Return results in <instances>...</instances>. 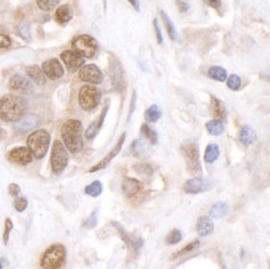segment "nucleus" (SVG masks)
<instances>
[{"label": "nucleus", "mask_w": 270, "mask_h": 269, "mask_svg": "<svg viewBox=\"0 0 270 269\" xmlns=\"http://www.w3.org/2000/svg\"><path fill=\"white\" fill-rule=\"evenodd\" d=\"M176 4H177L178 10H179L181 13L188 12V9H189V8H191V5H189V3L185 2V0H177Z\"/></svg>", "instance_id": "a18cd8bd"}, {"label": "nucleus", "mask_w": 270, "mask_h": 269, "mask_svg": "<svg viewBox=\"0 0 270 269\" xmlns=\"http://www.w3.org/2000/svg\"><path fill=\"white\" fill-rule=\"evenodd\" d=\"M60 3V0H36V4L40 8L43 12H50L54 9L55 7H57Z\"/></svg>", "instance_id": "e433bc0d"}, {"label": "nucleus", "mask_w": 270, "mask_h": 269, "mask_svg": "<svg viewBox=\"0 0 270 269\" xmlns=\"http://www.w3.org/2000/svg\"><path fill=\"white\" fill-rule=\"evenodd\" d=\"M97 221H99V216H97V211L91 213L90 217L87 218L85 222L82 223V228L85 229H93L97 226Z\"/></svg>", "instance_id": "a19ab883"}, {"label": "nucleus", "mask_w": 270, "mask_h": 269, "mask_svg": "<svg viewBox=\"0 0 270 269\" xmlns=\"http://www.w3.org/2000/svg\"><path fill=\"white\" fill-rule=\"evenodd\" d=\"M72 48H74V51L79 54L80 56L91 59L99 50V44L90 35H80V37H77L72 41Z\"/></svg>", "instance_id": "0eeeda50"}, {"label": "nucleus", "mask_w": 270, "mask_h": 269, "mask_svg": "<svg viewBox=\"0 0 270 269\" xmlns=\"http://www.w3.org/2000/svg\"><path fill=\"white\" fill-rule=\"evenodd\" d=\"M125 140H126V134L124 132V134L121 135V137L118 138V141H117V143H116V146L113 147V148L111 150L110 152H108L107 156L104 157V159L100 161V162L97 163V165H95L94 167H91L90 171H88V172H90V173H94V172L101 171V170H104V168L107 167V166L111 163V161L115 159V157L119 154V151H121L122 146H124V143H125Z\"/></svg>", "instance_id": "f8f14e48"}, {"label": "nucleus", "mask_w": 270, "mask_h": 269, "mask_svg": "<svg viewBox=\"0 0 270 269\" xmlns=\"http://www.w3.org/2000/svg\"><path fill=\"white\" fill-rule=\"evenodd\" d=\"M211 112L216 117V120L223 121L227 118V110H225L224 104L214 96H212L211 99Z\"/></svg>", "instance_id": "b1692460"}, {"label": "nucleus", "mask_w": 270, "mask_h": 269, "mask_svg": "<svg viewBox=\"0 0 270 269\" xmlns=\"http://www.w3.org/2000/svg\"><path fill=\"white\" fill-rule=\"evenodd\" d=\"M43 71L50 80H59L64 75V68L57 59H50L43 64Z\"/></svg>", "instance_id": "a211bd4d"}, {"label": "nucleus", "mask_w": 270, "mask_h": 269, "mask_svg": "<svg viewBox=\"0 0 270 269\" xmlns=\"http://www.w3.org/2000/svg\"><path fill=\"white\" fill-rule=\"evenodd\" d=\"M72 18V10L70 8V5H61V7L57 8L56 13H55V19L59 24H66L71 20Z\"/></svg>", "instance_id": "bb28decb"}, {"label": "nucleus", "mask_w": 270, "mask_h": 269, "mask_svg": "<svg viewBox=\"0 0 270 269\" xmlns=\"http://www.w3.org/2000/svg\"><path fill=\"white\" fill-rule=\"evenodd\" d=\"M153 26H155V33H156V38H157V43L161 45V44L163 43V39H162V33H161L160 24H158L157 19L153 20Z\"/></svg>", "instance_id": "c03bdc74"}, {"label": "nucleus", "mask_w": 270, "mask_h": 269, "mask_svg": "<svg viewBox=\"0 0 270 269\" xmlns=\"http://www.w3.org/2000/svg\"><path fill=\"white\" fill-rule=\"evenodd\" d=\"M141 132L142 135L144 136V138H146L147 141H148L151 145H156V143L158 142V135L157 132L155 131V130L152 129V127H149L147 124H143L141 126Z\"/></svg>", "instance_id": "2f4dec72"}, {"label": "nucleus", "mask_w": 270, "mask_h": 269, "mask_svg": "<svg viewBox=\"0 0 270 269\" xmlns=\"http://www.w3.org/2000/svg\"><path fill=\"white\" fill-rule=\"evenodd\" d=\"M8 264V262H7V258H0V269H4L5 268V265Z\"/></svg>", "instance_id": "603ef678"}, {"label": "nucleus", "mask_w": 270, "mask_h": 269, "mask_svg": "<svg viewBox=\"0 0 270 269\" xmlns=\"http://www.w3.org/2000/svg\"><path fill=\"white\" fill-rule=\"evenodd\" d=\"M181 154L187 165V170L192 176L202 177V165L199 160V147L198 143L193 140L186 141L181 145Z\"/></svg>", "instance_id": "7ed1b4c3"}, {"label": "nucleus", "mask_w": 270, "mask_h": 269, "mask_svg": "<svg viewBox=\"0 0 270 269\" xmlns=\"http://www.w3.org/2000/svg\"><path fill=\"white\" fill-rule=\"evenodd\" d=\"M51 168L55 174H61L66 168L69 162L68 150L65 148L61 141H55L51 151Z\"/></svg>", "instance_id": "6e6552de"}, {"label": "nucleus", "mask_w": 270, "mask_h": 269, "mask_svg": "<svg viewBox=\"0 0 270 269\" xmlns=\"http://www.w3.org/2000/svg\"><path fill=\"white\" fill-rule=\"evenodd\" d=\"M20 193V187L16 184H10L9 185V195L13 197H16Z\"/></svg>", "instance_id": "09e8293b"}, {"label": "nucleus", "mask_w": 270, "mask_h": 269, "mask_svg": "<svg viewBox=\"0 0 270 269\" xmlns=\"http://www.w3.org/2000/svg\"><path fill=\"white\" fill-rule=\"evenodd\" d=\"M122 191L127 198H131L141 191V182L138 180L131 178V177H125L122 181Z\"/></svg>", "instance_id": "412c9836"}, {"label": "nucleus", "mask_w": 270, "mask_h": 269, "mask_svg": "<svg viewBox=\"0 0 270 269\" xmlns=\"http://www.w3.org/2000/svg\"><path fill=\"white\" fill-rule=\"evenodd\" d=\"M102 184L100 181H94L85 187V193L90 197H99L102 193Z\"/></svg>", "instance_id": "f704fd0d"}, {"label": "nucleus", "mask_w": 270, "mask_h": 269, "mask_svg": "<svg viewBox=\"0 0 270 269\" xmlns=\"http://www.w3.org/2000/svg\"><path fill=\"white\" fill-rule=\"evenodd\" d=\"M16 32L20 35L24 40L30 41L32 40V27H30L29 21L23 20L18 24V27H16Z\"/></svg>", "instance_id": "473e14b6"}, {"label": "nucleus", "mask_w": 270, "mask_h": 269, "mask_svg": "<svg viewBox=\"0 0 270 269\" xmlns=\"http://www.w3.org/2000/svg\"><path fill=\"white\" fill-rule=\"evenodd\" d=\"M199 245H200V242H199L198 240L193 241V242H191V243H189V245L186 246L185 248H182V249H181L179 252H177L176 254H173V258H178V257H181V256H185V254L189 253V252L194 251V249H196L197 247H198Z\"/></svg>", "instance_id": "ea45409f"}, {"label": "nucleus", "mask_w": 270, "mask_h": 269, "mask_svg": "<svg viewBox=\"0 0 270 269\" xmlns=\"http://www.w3.org/2000/svg\"><path fill=\"white\" fill-rule=\"evenodd\" d=\"M39 123V117L34 113H26V115H23L18 121H15L14 124V131L19 135H24L30 132L32 130H34L36 126H38Z\"/></svg>", "instance_id": "9b49d317"}, {"label": "nucleus", "mask_w": 270, "mask_h": 269, "mask_svg": "<svg viewBox=\"0 0 270 269\" xmlns=\"http://www.w3.org/2000/svg\"><path fill=\"white\" fill-rule=\"evenodd\" d=\"M213 187V184L208 180L204 178H198V177H194V178L188 180L185 185H183V190L188 195H198V193H203L209 191Z\"/></svg>", "instance_id": "9d476101"}, {"label": "nucleus", "mask_w": 270, "mask_h": 269, "mask_svg": "<svg viewBox=\"0 0 270 269\" xmlns=\"http://www.w3.org/2000/svg\"><path fill=\"white\" fill-rule=\"evenodd\" d=\"M205 127H207V131L209 132L212 136L222 135L224 132V130H225V126H224L223 121L216 120V118H213V120L208 121V123L205 124Z\"/></svg>", "instance_id": "c756f323"}, {"label": "nucleus", "mask_w": 270, "mask_h": 269, "mask_svg": "<svg viewBox=\"0 0 270 269\" xmlns=\"http://www.w3.org/2000/svg\"><path fill=\"white\" fill-rule=\"evenodd\" d=\"M133 168H135L136 171L138 172V173L142 174V176L144 177H151L153 174V167L151 165H147V163H138V165L133 166Z\"/></svg>", "instance_id": "4c0bfd02"}, {"label": "nucleus", "mask_w": 270, "mask_h": 269, "mask_svg": "<svg viewBox=\"0 0 270 269\" xmlns=\"http://www.w3.org/2000/svg\"><path fill=\"white\" fill-rule=\"evenodd\" d=\"M64 146L71 154H79L83 147L82 124L79 120H68L61 129Z\"/></svg>", "instance_id": "f03ea898"}, {"label": "nucleus", "mask_w": 270, "mask_h": 269, "mask_svg": "<svg viewBox=\"0 0 270 269\" xmlns=\"http://www.w3.org/2000/svg\"><path fill=\"white\" fill-rule=\"evenodd\" d=\"M110 75L113 87L117 91H121L125 87V73L122 65L117 59H112V62H111Z\"/></svg>", "instance_id": "ddd939ff"}, {"label": "nucleus", "mask_w": 270, "mask_h": 269, "mask_svg": "<svg viewBox=\"0 0 270 269\" xmlns=\"http://www.w3.org/2000/svg\"><path fill=\"white\" fill-rule=\"evenodd\" d=\"M219 155H221V148L217 143H209L205 148L204 152V161L207 163H213L218 160Z\"/></svg>", "instance_id": "cd10ccee"}, {"label": "nucleus", "mask_w": 270, "mask_h": 269, "mask_svg": "<svg viewBox=\"0 0 270 269\" xmlns=\"http://www.w3.org/2000/svg\"><path fill=\"white\" fill-rule=\"evenodd\" d=\"M161 15H162L163 23H165L166 30H167V33H168L169 38H171L172 40H177L178 35H177V32H176V27H174V24L172 23V20L169 19V16L167 15V13L161 12Z\"/></svg>", "instance_id": "72a5a7b5"}, {"label": "nucleus", "mask_w": 270, "mask_h": 269, "mask_svg": "<svg viewBox=\"0 0 270 269\" xmlns=\"http://www.w3.org/2000/svg\"><path fill=\"white\" fill-rule=\"evenodd\" d=\"M162 117V111H161L160 107L157 105H152L148 109L144 111V120L149 124H155L157 123L160 118Z\"/></svg>", "instance_id": "c85d7f7f"}, {"label": "nucleus", "mask_w": 270, "mask_h": 269, "mask_svg": "<svg viewBox=\"0 0 270 269\" xmlns=\"http://www.w3.org/2000/svg\"><path fill=\"white\" fill-rule=\"evenodd\" d=\"M196 228L199 237H208V235H211L214 232V223L211 217L200 216V217H198V220H197Z\"/></svg>", "instance_id": "aec40b11"}, {"label": "nucleus", "mask_w": 270, "mask_h": 269, "mask_svg": "<svg viewBox=\"0 0 270 269\" xmlns=\"http://www.w3.org/2000/svg\"><path fill=\"white\" fill-rule=\"evenodd\" d=\"M127 2H129L137 12H140V2H138V0H127Z\"/></svg>", "instance_id": "3c124183"}, {"label": "nucleus", "mask_w": 270, "mask_h": 269, "mask_svg": "<svg viewBox=\"0 0 270 269\" xmlns=\"http://www.w3.org/2000/svg\"><path fill=\"white\" fill-rule=\"evenodd\" d=\"M8 159L12 162L19 163V165H29L34 156L27 147H16L8 154Z\"/></svg>", "instance_id": "4468645a"}, {"label": "nucleus", "mask_w": 270, "mask_h": 269, "mask_svg": "<svg viewBox=\"0 0 270 269\" xmlns=\"http://www.w3.org/2000/svg\"><path fill=\"white\" fill-rule=\"evenodd\" d=\"M182 238H183V234L179 229H172V231L167 234V237L165 240L166 245L167 246L177 245V243H179L181 241H182Z\"/></svg>", "instance_id": "c9c22d12"}, {"label": "nucleus", "mask_w": 270, "mask_h": 269, "mask_svg": "<svg viewBox=\"0 0 270 269\" xmlns=\"http://www.w3.org/2000/svg\"><path fill=\"white\" fill-rule=\"evenodd\" d=\"M228 212H229V206L225 202H216L209 208V217L212 220H219V218L225 217Z\"/></svg>", "instance_id": "a878e982"}, {"label": "nucleus", "mask_w": 270, "mask_h": 269, "mask_svg": "<svg viewBox=\"0 0 270 269\" xmlns=\"http://www.w3.org/2000/svg\"><path fill=\"white\" fill-rule=\"evenodd\" d=\"M101 91L95 85H85L80 88L79 104L85 111H93L101 101Z\"/></svg>", "instance_id": "423d86ee"}, {"label": "nucleus", "mask_w": 270, "mask_h": 269, "mask_svg": "<svg viewBox=\"0 0 270 269\" xmlns=\"http://www.w3.org/2000/svg\"><path fill=\"white\" fill-rule=\"evenodd\" d=\"M13 222L10 218H7L5 220V226H4V237H3V241H4V245H8V242H9V237H10V233L13 231Z\"/></svg>", "instance_id": "79ce46f5"}, {"label": "nucleus", "mask_w": 270, "mask_h": 269, "mask_svg": "<svg viewBox=\"0 0 270 269\" xmlns=\"http://www.w3.org/2000/svg\"><path fill=\"white\" fill-rule=\"evenodd\" d=\"M61 60L66 65V68L69 69V71H76L85 64V59L82 56H80L79 54H76L72 50H66L61 54Z\"/></svg>", "instance_id": "dca6fc26"}, {"label": "nucleus", "mask_w": 270, "mask_h": 269, "mask_svg": "<svg viewBox=\"0 0 270 269\" xmlns=\"http://www.w3.org/2000/svg\"><path fill=\"white\" fill-rule=\"evenodd\" d=\"M26 101L19 95H5L0 99V118L5 123H15L26 111Z\"/></svg>", "instance_id": "f257e3e1"}, {"label": "nucleus", "mask_w": 270, "mask_h": 269, "mask_svg": "<svg viewBox=\"0 0 270 269\" xmlns=\"http://www.w3.org/2000/svg\"><path fill=\"white\" fill-rule=\"evenodd\" d=\"M208 76L211 79L216 80V81L224 82L227 80L228 74L227 70L224 68H222V66H212V68H209V70H208Z\"/></svg>", "instance_id": "7c9ffc66"}, {"label": "nucleus", "mask_w": 270, "mask_h": 269, "mask_svg": "<svg viewBox=\"0 0 270 269\" xmlns=\"http://www.w3.org/2000/svg\"><path fill=\"white\" fill-rule=\"evenodd\" d=\"M79 77L82 81L88 82L91 85H99L104 81V75H102L101 70L94 64L82 66L79 73Z\"/></svg>", "instance_id": "1a4fd4ad"}, {"label": "nucleus", "mask_w": 270, "mask_h": 269, "mask_svg": "<svg viewBox=\"0 0 270 269\" xmlns=\"http://www.w3.org/2000/svg\"><path fill=\"white\" fill-rule=\"evenodd\" d=\"M10 45H12V40H10V38L7 37V35L0 34V49L9 48Z\"/></svg>", "instance_id": "49530a36"}, {"label": "nucleus", "mask_w": 270, "mask_h": 269, "mask_svg": "<svg viewBox=\"0 0 270 269\" xmlns=\"http://www.w3.org/2000/svg\"><path fill=\"white\" fill-rule=\"evenodd\" d=\"M207 5H209L211 8H214V9H221L222 7V0H203Z\"/></svg>", "instance_id": "de8ad7c7"}, {"label": "nucleus", "mask_w": 270, "mask_h": 269, "mask_svg": "<svg viewBox=\"0 0 270 269\" xmlns=\"http://www.w3.org/2000/svg\"><path fill=\"white\" fill-rule=\"evenodd\" d=\"M27 207V199L25 197H16L15 201H14V208H15L18 212H24Z\"/></svg>", "instance_id": "37998d69"}, {"label": "nucleus", "mask_w": 270, "mask_h": 269, "mask_svg": "<svg viewBox=\"0 0 270 269\" xmlns=\"http://www.w3.org/2000/svg\"><path fill=\"white\" fill-rule=\"evenodd\" d=\"M239 142L244 146H250L255 142L257 140V131L253 129L252 126L247 125V126L242 127V130L239 131L238 135Z\"/></svg>", "instance_id": "4be33fe9"}, {"label": "nucleus", "mask_w": 270, "mask_h": 269, "mask_svg": "<svg viewBox=\"0 0 270 269\" xmlns=\"http://www.w3.org/2000/svg\"><path fill=\"white\" fill-rule=\"evenodd\" d=\"M152 152V145L146 138H137L132 143V154L137 159H147Z\"/></svg>", "instance_id": "6ab92c4d"}, {"label": "nucleus", "mask_w": 270, "mask_h": 269, "mask_svg": "<svg viewBox=\"0 0 270 269\" xmlns=\"http://www.w3.org/2000/svg\"><path fill=\"white\" fill-rule=\"evenodd\" d=\"M66 248L63 245H52L44 252L40 265L43 269H60L65 264Z\"/></svg>", "instance_id": "20e7f679"}, {"label": "nucleus", "mask_w": 270, "mask_h": 269, "mask_svg": "<svg viewBox=\"0 0 270 269\" xmlns=\"http://www.w3.org/2000/svg\"><path fill=\"white\" fill-rule=\"evenodd\" d=\"M50 145V135L46 130H36L27 137V148L32 151L35 159L45 157Z\"/></svg>", "instance_id": "39448f33"}, {"label": "nucleus", "mask_w": 270, "mask_h": 269, "mask_svg": "<svg viewBox=\"0 0 270 269\" xmlns=\"http://www.w3.org/2000/svg\"><path fill=\"white\" fill-rule=\"evenodd\" d=\"M9 88L12 91H15V93L29 94V93H32L33 85H32V81H30L27 77H25L20 74H16V75H14L12 79H10Z\"/></svg>", "instance_id": "2eb2a0df"}, {"label": "nucleus", "mask_w": 270, "mask_h": 269, "mask_svg": "<svg viewBox=\"0 0 270 269\" xmlns=\"http://www.w3.org/2000/svg\"><path fill=\"white\" fill-rule=\"evenodd\" d=\"M107 111H108V105L105 107L104 110H102L101 115H100V117H99V120L95 121V123H93V124L90 125V126L87 127V130L85 131V137L87 138V140H93L95 136L97 135V132L100 131V129H101L102 125H104L105 117H106V115H107Z\"/></svg>", "instance_id": "5701e85b"}, {"label": "nucleus", "mask_w": 270, "mask_h": 269, "mask_svg": "<svg viewBox=\"0 0 270 269\" xmlns=\"http://www.w3.org/2000/svg\"><path fill=\"white\" fill-rule=\"evenodd\" d=\"M102 3H104V7H105V9H106V7H107V0H102Z\"/></svg>", "instance_id": "864d4df0"}, {"label": "nucleus", "mask_w": 270, "mask_h": 269, "mask_svg": "<svg viewBox=\"0 0 270 269\" xmlns=\"http://www.w3.org/2000/svg\"><path fill=\"white\" fill-rule=\"evenodd\" d=\"M136 99H137V94H136V91H133V94H132V100H131V107H130L129 118L131 117V115H132V113H133V110H135V106H136Z\"/></svg>", "instance_id": "8fccbe9b"}, {"label": "nucleus", "mask_w": 270, "mask_h": 269, "mask_svg": "<svg viewBox=\"0 0 270 269\" xmlns=\"http://www.w3.org/2000/svg\"><path fill=\"white\" fill-rule=\"evenodd\" d=\"M111 224L117 228L119 237L122 238V241L126 243V246L129 247V248L135 249V251H140V249L142 248V246H143V240H142V238H133L132 235H130L129 233L126 232V229H125L124 227L118 223V222L112 221L111 222Z\"/></svg>", "instance_id": "f3484780"}, {"label": "nucleus", "mask_w": 270, "mask_h": 269, "mask_svg": "<svg viewBox=\"0 0 270 269\" xmlns=\"http://www.w3.org/2000/svg\"><path fill=\"white\" fill-rule=\"evenodd\" d=\"M225 81H227L228 87H229L230 90H233V91L239 90V88H241V86H242L241 77H239L238 75H235V74H233V75H230V76H228Z\"/></svg>", "instance_id": "58836bf2"}, {"label": "nucleus", "mask_w": 270, "mask_h": 269, "mask_svg": "<svg viewBox=\"0 0 270 269\" xmlns=\"http://www.w3.org/2000/svg\"><path fill=\"white\" fill-rule=\"evenodd\" d=\"M26 74H27V76L30 77V80L34 81L36 85H39V86L45 85L46 76H45V74H44L43 69L39 68L38 65L29 66V68L26 69Z\"/></svg>", "instance_id": "393cba45"}]
</instances>
